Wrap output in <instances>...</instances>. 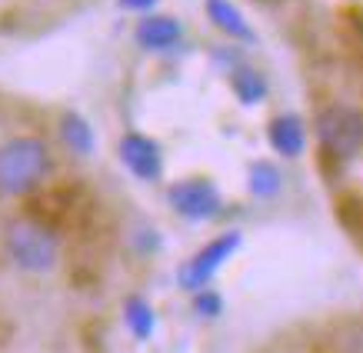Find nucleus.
<instances>
[{"mask_svg":"<svg viewBox=\"0 0 363 353\" xmlns=\"http://www.w3.org/2000/svg\"><path fill=\"white\" fill-rule=\"evenodd\" d=\"M267 137H270V147H274L280 157H297L300 150H303V144H307L303 123H300L294 113H284V117L270 121V130H267Z\"/></svg>","mask_w":363,"mask_h":353,"instance_id":"8","label":"nucleus"},{"mask_svg":"<svg viewBox=\"0 0 363 353\" xmlns=\"http://www.w3.org/2000/svg\"><path fill=\"white\" fill-rule=\"evenodd\" d=\"M240 247V233H220V237H213L210 243H203L197 254L190 257L187 264L180 267V274H177V280H180V287L184 290H203L217 276V270H220L227 260L233 257V250Z\"/></svg>","mask_w":363,"mask_h":353,"instance_id":"4","label":"nucleus"},{"mask_svg":"<svg viewBox=\"0 0 363 353\" xmlns=\"http://www.w3.org/2000/svg\"><path fill=\"white\" fill-rule=\"evenodd\" d=\"M207 17L213 27H220L233 40H253V27L247 23V17L233 7L230 0H207Z\"/></svg>","mask_w":363,"mask_h":353,"instance_id":"9","label":"nucleus"},{"mask_svg":"<svg viewBox=\"0 0 363 353\" xmlns=\"http://www.w3.org/2000/svg\"><path fill=\"white\" fill-rule=\"evenodd\" d=\"M7 254L21 270L27 274H47L57 267V257H60V243H57V233L50 227L37 220H13L7 227Z\"/></svg>","mask_w":363,"mask_h":353,"instance_id":"2","label":"nucleus"},{"mask_svg":"<svg viewBox=\"0 0 363 353\" xmlns=\"http://www.w3.org/2000/svg\"><path fill=\"white\" fill-rule=\"evenodd\" d=\"M230 84H233L237 97H240L243 103H257V100L267 94L264 77H260L257 70H250V67H237V70L230 74Z\"/></svg>","mask_w":363,"mask_h":353,"instance_id":"12","label":"nucleus"},{"mask_svg":"<svg viewBox=\"0 0 363 353\" xmlns=\"http://www.w3.org/2000/svg\"><path fill=\"white\" fill-rule=\"evenodd\" d=\"M250 190L257 197H274L277 190H280V174H277L274 164H253L250 167Z\"/></svg>","mask_w":363,"mask_h":353,"instance_id":"13","label":"nucleus"},{"mask_svg":"<svg viewBox=\"0 0 363 353\" xmlns=\"http://www.w3.org/2000/svg\"><path fill=\"white\" fill-rule=\"evenodd\" d=\"M60 140H64V147L70 154H77V157H90L94 147H97V137L90 130V123L74 111H67L60 117Z\"/></svg>","mask_w":363,"mask_h":353,"instance_id":"10","label":"nucleus"},{"mask_svg":"<svg viewBox=\"0 0 363 353\" xmlns=\"http://www.w3.org/2000/svg\"><path fill=\"white\" fill-rule=\"evenodd\" d=\"M117 154H121L123 167H127L137 180L154 184V180L164 176V150H160V144H157L154 137H147V133H123Z\"/></svg>","mask_w":363,"mask_h":353,"instance_id":"6","label":"nucleus"},{"mask_svg":"<svg viewBox=\"0 0 363 353\" xmlns=\"http://www.w3.org/2000/svg\"><path fill=\"white\" fill-rule=\"evenodd\" d=\"M123 320H127V330H130L137 340H150L157 330V313L143 297H130L123 303Z\"/></svg>","mask_w":363,"mask_h":353,"instance_id":"11","label":"nucleus"},{"mask_svg":"<svg viewBox=\"0 0 363 353\" xmlns=\"http://www.w3.org/2000/svg\"><path fill=\"white\" fill-rule=\"evenodd\" d=\"M194 310H197L200 317H217L223 310V300L220 293H213V290H194Z\"/></svg>","mask_w":363,"mask_h":353,"instance_id":"14","label":"nucleus"},{"mask_svg":"<svg viewBox=\"0 0 363 353\" xmlns=\"http://www.w3.org/2000/svg\"><path fill=\"white\" fill-rule=\"evenodd\" d=\"M133 37H137V44L143 50L167 54V50H174L184 40V27L170 13H143L140 21H137V27H133Z\"/></svg>","mask_w":363,"mask_h":353,"instance_id":"7","label":"nucleus"},{"mask_svg":"<svg viewBox=\"0 0 363 353\" xmlns=\"http://www.w3.org/2000/svg\"><path fill=\"white\" fill-rule=\"evenodd\" d=\"M50 174V150L40 137H11L0 144V194L23 197Z\"/></svg>","mask_w":363,"mask_h":353,"instance_id":"1","label":"nucleus"},{"mask_svg":"<svg viewBox=\"0 0 363 353\" xmlns=\"http://www.w3.org/2000/svg\"><path fill=\"white\" fill-rule=\"evenodd\" d=\"M167 200H170L174 213H180L184 220H210V217L220 213V194L203 176H190V180L170 184Z\"/></svg>","mask_w":363,"mask_h":353,"instance_id":"5","label":"nucleus"},{"mask_svg":"<svg viewBox=\"0 0 363 353\" xmlns=\"http://www.w3.org/2000/svg\"><path fill=\"white\" fill-rule=\"evenodd\" d=\"M320 144L337 160H350L363 150V113L350 103H330L317 121Z\"/></svg>","mask_w":363,"mask_h":353,"instance_id":"3","label":"nucleus"},{"mask_svg":"<svg viewBox=\"0 0 363 353\" xmlns=\"http://www.w3.org/2000/svg\"><path fill=\"white\" fill-rule=\"evenodd\" d=\"M127 11H137V13H150V7H154L157 0H121Z\"/></svg>","mask_w":363,"mask_h":353,"instance_id":"15","label":"nucleus"}]
</instances>
